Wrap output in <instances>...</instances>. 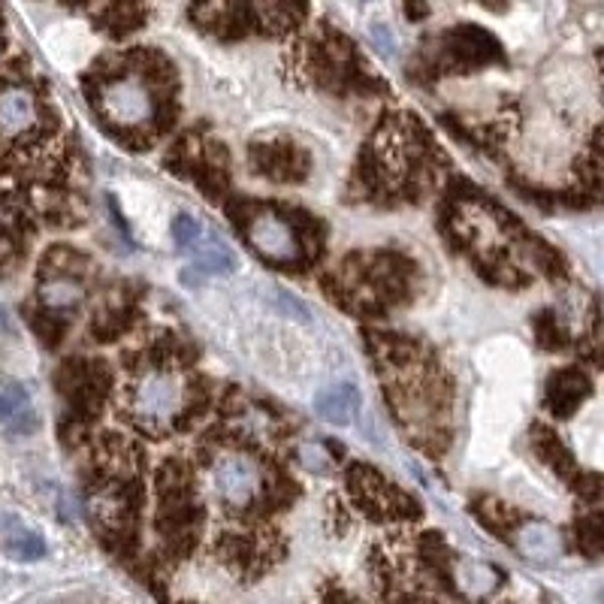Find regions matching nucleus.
Listing matches in <instances>:
<instances>
[{
	"label": "nucleus",
	"instance_id": "obj_21",
	"mask_svg": "<svg viewBox=\"0 0 604 604\" xmlns=\"http://www.w3.org/2000/svg\"><path fill=\"white\" fill-rule=\"evenodd\" d=\"M7 330H10V318H7L4 306H0V333H7Z\"/></svg>",
	"mask_w": 604,
	"mask_h": 604
},
{
	"label": "nucleus",
	"instance_id": "obj_11",
	"mask_svg": "<svg viewBox=\"0 0 604 604\" xmlns=\"http://www.w3.org/2000/svg\"><path fill=\"white\" fill-rule=\"evenodd\" d=\"M514 547L538 565H550L562 556V541L553 526L547 523H523L514 532Z\"/></svg>",
	"mask_w": 604,
	"mask_h": 604
},
{
	"label": "nucleus",
	"instance_id": "obj_13",
	"mask_svg": "<svg viewBox=\"0 0 604 604\" xmlns=\"http://www.w3.org/2000/svg\"><path fill=\"white\" fill-rule=\"evenodd\" d=\"M315 411L321 420H327L333 426H348L354 420V414L360 411V390L348 381L330 384L315 396Z\"/></svg>",
	"mask_w": 604,
	"mask_h": 604
},
{
	"label": "nucleus",
	"instance_id": "obj_12",
	"mask_svg": "<svg viewBox=\"0 0 604 604\" xmlns=\"http://www.w3.org/2000/svg\"><path fill=\"white\" fill-rule=\"evenodd\" d=\"M254 161H257L260 173H266L269 179H278V182H296V179L306 176V158H302L299 151L287 142L260 145L254 151Z\"/></svg>",
	"mask_w": 604,
	"mask_h": 604
},
{
	"label": "nucleus",
	"instance_id": "obj_10",
	"mask_svg": "<svg viewBox=\"0 0 604 604\" xmlns=\"http://www.w3.org/2000/svg\"><path fill=\"white\" fill-rule=\"evenodd\" d=\"M589 396V378L580 369H562L547 384V405L556 417H571Z\"/></svg>",
	"mask_w": 604,
	"mask_h": 604
},
{
	"label": "nucleus",
	"instance_id": "obj_4",
	"mask_svg": "<svg viewBox=\"0 0 604 604\" xmlns=\"http://www.w3.org/2000/svg\"><path fill=\"white\" fill-rule=\"evenodd\" d=\"M46 112L37 91L19 79H0V145H25L43 133Z\"/></svg>",
	"mask_w": 604,
	"mask_h": 604
},
{
	"label": "nucleus",
	"instance_id": "obj_8",
	"mask_svg": "<svg viewBox=\"0 0 604 604\" xmlns=\"http://www.w3.org/2000/svg\"><path fill=\"white\" fill-rule=\"evenodd\" d=\"M0 426L13 435H31L37 429V411L28 390L10 378H0Z\"/></svg>",
	"mask_w": 604,
	"mask_h": 604
},
{
	"label": "nucleus",
	"instance_id": "obj_14",
	"mask_svg": "<svg viewBox=\"0 0 604 604\" xmlns=\"http://www.w3.org/2000/svg\"><path fill=\"white\" fill-rule=\"evenodd\" d=\"M453 583H457V592L466 601H481L490 592L499 589L502 574L490 565V562H478V559H460L457 568H453Z\"/></svg>",
	"mask_w": 604,
	"mask_h": 604
},
{
	"label": "nucleus",
	"instance_id": "obj_20",
	"mask_svg": "<svg viewBox=\"0 0 604 604\" xmlns=\"http://www.w3.org/2000/svg\"><path fill=\"white\" fill-rule=\"evenodd\" d=\"M372 40L384 55H390V58L396 55V37H393V31L387 25H372Z\"/></svg>",
	"mask_w": 604,
	"mask_h": 604
},
{
	"label": "nucleus",
	"instance_id": "obj_3",
	"mask_svg": "<svg viewBox=\"0 0 604 604\" xmlns=\"http://www.w3.org/2000/svg\"><path fill=\"white\" fill-rule=\"evenodd\" d=\"M242 230H245L248 245L269 263L296 266V263L306 260V245H302L293 224H287L272 209H260V206L248 209L242 215Z\"/></svg>",
	"mask_w": 604,
	"mask_h": 604
},
{
	"label": "nucleus",
	"instance_id": "obj_2",
	"mask_svg": "<svg viewBox=\"0 0 604 604\" xmlns=\"http://www.w3.org/2000/svg\"><path fill=\"white\" fill-rule=\"evenodd\" d=\"M97 109L100 115L115 124L118 130H145L158 121V97L148 79L136 73L109 76L97 88Z\"/></svg>",
	"mask_w": 604,
	"mask_h": 604
},
{
	"label": "nucleus",
	"instance_id": "obj_1",
	"mask_svg": "<svg viewBox=\"0 0 604 604\" xmlns=\"http://www.w3.org/2000/svg\"><path fill=\"white\" fill-rule=\"evenodd\" d=\"M191 387L173 369H145L127 393V408L133 420L151 432L170 429L188 408Z\"/></svg>",
	"mask_w": 604,
	"mask_h": 604
},
{
	"label": "nucleus",
	"instance_id": "obj_6",
	"mask_svg": "<svg viewBox=\"0 0 604 604\" xmlns=\"http://www.w3.org/2000/svg\"><path fill=\"white\" fill-rule=\"evenodd\" d=\"M85 299V287L82 281L73 275V269L64 266H52L49 260H43V281H40V302L49 318L58 315H70L82 306Z\"/></svg>",
	"mask_w": 604,
	"mask_h": 604
},
{
	"label": "nucleus",
	"instance_id": "obj_7",
	"mask_svg": "<svg viewBox=\"0 0 604 604\" xmlns=\"http://www.w3.org/2000/svg\"><path fill=\"white\" fill-rule=\"evenodd\" d=\"M348 484H351V493L357 496V502L369 511H381V514L393 517V514H408V508H414V502H408L396 487H390L372 469L354 466Z\"/></svg>",
	"mask_w": 604,
	"mask_h": 604
},
{
	"label": "nucleus",
	"instance_id": "obj_5",
	"mask_svg": "<svg viewBox=\"0 0 604 604\" xmlns=\"http://www.w3.org/2000/svg\"><path fill=\"white\" fill-rule=\"evenodd\" d=\"M212 484L218 499L233 511L254 508L266 493L263 469L251 457H245V453H224L212 469Z\"/></svg>",
	"mask_w": 604,
	"mask_h": 604
},
{
	"label": "nucleus",
	"instance_id": "obj_15",
	"mask_svg": "<svg viewBox=\"0 0 604 604\" xmlns=\"http://www.w3.org/2000/svg\"><path fill=\"white\" fill-rule=\"evenodd\" d=\"M7 553L13 556V559H22V562H37V559H43L46 556V541L37 535V532H31V529H16L10 538H7Z\"/></svg>",
	"mask_w": 604,
	"mask_h": 604
},
{
	"label": "nucleus",
	"instance_id": "obj_17",
	"mask_svg": "<svg viewBox=\"0 0 604 604\" xmlns=\"http://www.w3.org/2000/svg\"><path fill=\"white\" fill-rule=\"evenodd\" d=\"M296 460H299V466L306 469V472H312V475H327L330 472V453L321 447V444H315V441H306V444H299L296 447Z\"/></svg>",
	"mask_w": 604,
	"mask_h": 604
},
{
	"label": "nucleus",
	"instance_id": "obj_16",
	"mask_svg": "<svg viewBox=\"0 0 604 604\" xmlns=\"http://www.w3.org/2000/svg\"><path fill=\"white\" fill-rule=\"evenodd\" d=\"M173 239H176V245H179L182 251L194 254L197 245L206 239V227H203L194 215H179V218L173 221Z\"/></svg>",
	"mask_w": 604,
	"mask_h": 604
},
{
	"label": "nucleus",
	"instance_id": "obj_9",
	"mask_svg": "<svg viewBox=\"0 0 604 604\" xmlns=\"http://www.w3.org/2000/svg\"><path fill=\"white\" fill-rule=\"evenodd\" d=\"M233 272H236V254L221 239H215V236L206 233V239L191 254V266L185 269V281L188 284H200L203 278L233 275Z\"/></svg>",
	"mask_w": 604,
	"mask_h": 604
},
{
	"label": "nucleus",
	"instance_id": "obj_19",
	"mask_svg": "<svg viewBox=\"0 0 604 604\" xmlns=\"http://www.w3.org/2000/svg\"><path fill=\"white\" fill-rule=\"evenodd\" d=\"M275 299H278V306L290 315V318H296V321H309V309L302 306V302L296 299V296H290V293H284V290H278L275 293Z\"/></svg>",
	"mask_w": 604,
	"mask_h": 604
},
{
	"label": "nucleus",
	"instance_id": "obj_18",
	"mask_svg": "<svg viewBox=\"0 0 604 604\" xmlns=\"http://www.w3.org/2000/svg\"><path fill=\"white\" fill-rule=\"evenodd\" d=\"M577 529H580V532H577V535H580V547H583L589 556H598V550H601V520H598V514L580 520Z\"/></svg>",
	"mask_w": 604,
	"mask_h": 604
}]
</instances>
